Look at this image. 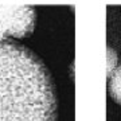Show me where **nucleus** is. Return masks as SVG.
I'll return each mask as SVG.
<instances>
[{"label":"nucleus","mask_w":121,"mask_h":121,"mask_svg":"<svg viewBox=\"0 0 121 121\" xmlns=\"http://www.w3.org/2000/svg\"><path fill=\"white\" fill-rule=\"evenodd\" d=\"M55 86L30 48L0 36V121H56Z\"/></svg>","instance_id":"1"},{"label":"nucleus","mask_w":121,"mask_h":121,"mask_svg":"<svg viewBox=\"0 0 121 121\" xmlns=\"http://www.w3.org/2000/svg\"><path fill=\"white\" fill-rule=\"evenodd\" d=\"M36 12L28 5H0V36L24 38L32 32Z\"/></svg>","instance_id":"2"},{"label":"nucleus","mask_w":121,"mask_h":121,"mask_svg":"<svg viewBox=\"0 0 121 121\" xmlns=\"http://www.w3.org/2000/svg\"><path fill=\"white\" fill-rule=\"evenodd\" d=\"M108 91L117 104L121 105V65L117 66L109 75Z\"/></svg>","instance_id":"3"}]
</instances>
